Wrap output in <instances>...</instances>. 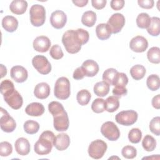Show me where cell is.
<instances>
[{"instance_id": "obj_1", "label": "cell", "mask_w": 160, "mask_h": 160, "mask_svg": "<svg viewBox=\"0 0 160 160\" xmlns=\"http://www.w3.org/2000/svg\"><path fill=\"white\" fill-rule=\"evenodd\" d=\"M54 134L51 131H45L41 133L38 141L34 144V151L39 155L48 154L54 146Z\"/></svg>"}, {"instance_id": "obj_2", "label": "cell", "mask_w": 160, "mask_h": 160, "mask_svg": "<svg viewBox=\"0 0 160 160\" xmlns=\"http://www.w3.org/2000/svg\"><path fill=\"white\" fill-rule=\"evenodd\" d=\"M62 42L67 51L70 54L78 52L82 45V41L76 30H68L66 31L62 37Z\"/></svg>"}, {"instance_id": "obj_3", "label": "cell", "mask_w": 160, "mask_h": 160, "mask_svg": "<svg viewBox=\"0 0 160 160\" xmlns=\"http://www.w3.org/2000/svg\"><path fill=\"white\" fill-rule=\"evenodd\" d=\"M54 96L59 99H68L71 94L70 82L66 77H60L55 82L54 89Z\"/></svg>"}, {"instance_id": "obj_4", "label": "cell", "mask_w": 160, "mask_h": 160, "mask_svg": "<svg viewBox=\"0 0 160 160\" xmlns=\"http://www.w3.org/2000/svg\"><path fill=\"white\" fill-rule=\"evenodd\" d=\"M29 15L31 23L34 26L39 27L44 24L46 19V10L42 5H32L29 10Z\"/></svg>"}, {"instance_id": "obj_5", "label": "cell", "mask_w": 160, "mask_h": 160, "mask_svg": "<svg viewBox=\"0 0 160 160\" xmlns=\"http://www.w3.org/2000/svg\"><path fill=\"white\" fill-rule=\"evenodd\" d=\"M107 144L101 139L92 141L88 147V154L90 157L95 159H101L107 150Z\"/></svg>"}, {"instance_id": "obj_6", "label": "cell", "mask_w": 160, "mask_h": 160, "mask_svg": "<svg viewBox=\"0 0 160 160\" xmlns=\"http://www.w3.org/2000/svg\"><path fill=\"white\" fill-rule=\"evenodd\" d=\"M138 114L134 110H126L119 112L116 115V121L123 126H131L134 124L138 119Z\"/></svg>"}, {"instance_id": "obj_7", "label": "cell", "mask_w": 160, "mask_h": 160, "mask_svg": "<svg viewBox=\"0 0 160 160\" xmlns=\"http://www.w3.org/2000/svg\"><path fill=\"white\" fill-rule=\"evenodd\" d=\"M101 134L108 140L114 141L120 137V131L118 126L112 121H107L101 128Z\"/></svg>"}, {"instance_id": "obj_8", "label": "cell", "mask_w": 160, "mask_h": 160, "mask_svg": "<svg viewBox=\"0 0 160 160\" xmlns=\"http://www.w3.org/2000/svg\"><path fill=\"white\" fill-rule=\"evenodd\" d=\"M33 67L41 74H48L51 71V65L44 56L36 55L32 59Z\"/></svg>"}, {"instance_id": "obj_9", "label": "cell", "mask_w": 160, "mask_h": 160, "mask_svg": "<svg viewBox=\"0 0 160 160\" xmlns=\"http://www.w3.org/2000/svg\"><path fill=\"white\" fill-rule=\"evenodd\" d=\"M1 129L6 132H11L14 131L16 127V123L14 119L9 114L7 111L1 108Z\"/></svg>"}, {"instance_id": "obj_10", "label": "cell", "mask_w": 160, "mask_h": 160, "mask_svg": "<svg viewBox=\"0 0 160 160\" xmlns=\"http://www.w3.org/2000/svg\"><path fill=\"white\" fill-rule=\"evenodd\" d=\"M4 101L13 109H19L21 108L23 99L21 95L15 89L2 95Z\"/></svg>"}, {"instance_id": "obj_11", "label": "cell", "mask_w": 160, "mask_h": 160, "mask_svg": "<svg viewBox=\"0 0 160 160\" xmlns=\"http://www.w3.org/2000/svg\"><path fill=\"white\" fill-rule=\"evenodd\" d=\"M107 24L112 34L118 33L125 24V18L121 13L113 14L109 19Z\"/></svg>"}, {"instance_id": "obj_12", "label": "cell", "mask_w": 160, "mask_h": 160, "mask_svg": "<svg viewBox=\"0 0 160 160\" xmlns=\"http://www.w3.org/2000/svg\"><path fill=\"white\" fill-rule=\"evenodd\" d=\"M53 118L54 128L57 131H64L68 129L69 121L66 111L53 116Z\"/></svg>"}, {"instance_id": "obj_13", "label": "cell", "mask_w": 160, "mask_h": 160, "mask_svg": "<svg viewBox=\"0 0 160 160\" xmlns=\"http://www.w3.org/2000/svg\"><path fill=\"white\" fill-rule=\"evenodd\" d=\"M67 22L66 14L61 10H56L52 12L50 17V22L56 29L62 28Z\"/></svg>"}, {"instance_id": "obj_14", "label": "cell", "mask_w": 160, "mask_h": 160, "mask_svg": "<svg viewBox=\"0 0 160 160\" xmlns=\"http://www.w3.org/2000/svg\"><path fill=\"white\" fill-rule=\"evenodd\" d=\"M148 47V42L147 39L141 36L134 37L129 42L130 49L136 52H144Z\"/></svg>"}, {"instance_id": "obj_15", "label": "cell", "mask_w": 160, "mask_h": 160, "mask_svg": "<svg viewBox=\"0 0 160 160\" xmlns=\"http://www.w3.org/2000/svg\"><path fill=\"white\" fill-rule=\"evenodd\" d=\"M81 68L85 76L93 77L99 72L98 64L92 59H88L83 62Z\"/></svg>"}, {"instance_id": "obj_16", "label": "cell", "mask_w": 160, "mask_h": 160, "mask_svg": "<svg viewBox=\"0 0 160 160\" xmlns=\"http://www.w3.org/2000/svg\"><path fill=\"white\" fill-rule=\"evenodd\" d=\"M10 75L16 82L21 83L24 82L28 77V73L26 68L21 66H14L11 69Z\"/></svg>"}, {"instance_id": "obj_17", "label": "cell", "mask_w": 160, "mask_h": 160, "mask_svg": "<svg viewBox=\"0 0 160 160\" xmlns=\"http://www.w3.org/2000/svg\"><path fill=\"white\" fill-rule=\"evenodd\" d=\"M32 45L35 51L40 52H45L49 50L51 46V41L48 37L40 36L34 39Z\"/></svg>"}, {"instance_id": "obj_18", "label": "cell", "mask_w": 160, "mask_h": 160, "mask_svg": "<svg viewBox=\"0 0 160 160\" xmlns=\"http://www.w3.org/2000/svg\"><path fill=\"white\" fill-rule=\"evenodd\" d=\"M70 144V138L66 133L58 134L54 140V146L59 151L66 149Z\"/></svg>"}, {"instance_id": "obj_19", "label": "cell", "mask_w": 160, "mask_h": 160, "mask_svg": "<svg viewBox=\"0 0 160 160\" xmlns=\"http://www.w3.org/2000/svg\"><path fill=\"white\" fill-rule=\"evenodd\" d=\"M15 149L17 153L21 156L28 155L30 152V144L24 138H19L15 142Z\"/></svg>"}, {"instance_id": "obj_20", "label": "cell", "mask_w": 160, "mask_h": 160, "mask_svg": "<svg viewBox=\"0 0 160 160\" xmlns=\"http://www.w3.org/2000/svg\"><path fill=\"white\" fill-rule=\"evenodd\" d=\"M34 96L40 99L47 98L50 94V87L46 82H40L38 84L34 90Z\"/></svg>"}, {"instance_id": "obj_21", "label": "cell", "mask_w": 160, "mask_h": 160, "mask_svg": "<svg viewBox=\"0 0 160 160\" xmlns=\"http://www.w3.org/2000/svg\"><path fill=\"white\" fill-rule=\"evenodd\" d=\"M26 113L31 116H40L44 112V106L40 102H32L28 104L25 109Z\"/></svg>"}, {"instance_id": "obj_22", "label": "cell", "mask_w": 160, "mask_h": 160, "mask_svg": "<svg viewBox=\"0 0 160 160\" xmlns=\"http://www.w3.org/2000/svg\"><path fill=\"white\" fill-rule=\"evenodd\" d=\"M28 8V2L24 0H14L9 5L11 11L18 15L24 14Z\"/></svg>"}, {"instance_id": "obj_23", "label": "cell", "mask_w": 160, "mask_h": 160, "mask_svg": "<svg viewBox=\"0 0 160 160\" xmlns=\"http://www.w3.org/2000/svg\"><path fill=\"white\" fill-rule=\"evenodd\" d=\"M2 26L6 31L12 32L17 29L18 21L14 16H6L4 17L2 20Z\"/></svg>"}, {"instance_id": "obj_24", "label": "cell", "mask_w": 160, "mask_h": 160, "mask_svg": "<svg viewBox=\"0 0 160 160\" xmlns=\"http://www.w3.org/2000/svg\"><path fill=\"white\" fill-rule=\"evenodd\" d=\"M97 37L100 40H106L109 39L112 34L109 26L105 23L99 24L96 28Z\"/></svg>"}, {"instance_id": "obj_25", "label": "cell", "mask_w": 160, "mask_h": 160, "mask_svg": "<svg viewBox=\"0 0 160 160\" xmlns=\"http://www.w3.org/2000/svg\"><path fill=\"white\" fill-rule=\"evenodd\" d=\"M110 85L104 81L98 82L94 86V94L99 97H104L106 96L109 92Z\"/></svg>"}, {"instance_id": "obj_26", "label": "cell", "mask_w": 160, "mask_h": 160, "mask_svg": "<svg viewBox=\"0 0 160 160\" xmlns=\"http://www.w3.org/2000/svg\"><path fill=\"white\" fill-rule=\"evenodd\" d=\"M119 107V101L118 98L115 96H109L105 100V111L109 112L116 111Z\"/></svg>"}, {"instance_id": "obj_27", "label": "cell", "mask_w": 160, "mask_h": 160, "mask_svg": "<svg viewBox=\"0 0 160 160\" xmlns=\"http://www.w3.org/2000/svg\"><path fill=\"white\" fill-rule=\"evenodd\" d=\"M148 32L152 36H158L160 33V19L158 17H152L151 23L147 28Z\"/></svg>"}, {"instance_id": "obj_28", "label": "cell", "mask_w": 160, "mask_h": 160, "mask_svg": "<svg viewBox=\"0 0 160 160\" xmlns=\"http://www.w3.org/2000/svg\"><path fill=\"white\" fill-rule=\"evenodd\" d=\"M96 21V14L92 11H88L83 13L81 18L82 23L88 27H92Z\"/></svg>"}, {"instance_id": "obj_29", "label": "cell", "mask_w": 160, "mask_h": 160, "mask_svg": "<svg viewBox=\"0 0 160 160\" xmlns=\"http://www.w3.org/2000/svg\"><path fill=\"white\" fill-rule=\"evenodd\" d=\"M146 72V68L140 64L133 66L130 69V74L132 78L135 80H140L142 79Z\"/></svg>"}, {"instance_id": "obj_30", "label": "cell", "mask_w": 160, "mask_h": 160, "mask_svg": "<svg viewBox=\"0 0 160 160\" xmlns=\"http://www.w3.org/2000/svg\"><path fill=\"white\" fill-rule=\"evenodd\" d=\"M142 146L146 151H152L156 148V141L152 136L147 134L142 141Z\"/></svg>"}, {"instance_id": "obj_31", "label": "cell", "mask_w": 160, "mask_h": 160, "mask_svg": "<svg viewBox=\"0 0 160 160\" xmlns=\"http://www.w3.org/2000/svg\"><path fill=\"white\" fill-rule=\"evenodd\" d=\"M151 18L147 13H140L136 18L138 27L141 29H147L151 23Z\"/></svg>"}, {"instance_id": "obj_32", "label": "cell", "mask_w": 160, "mask_h": 160, "mask_svg": "<svg viewBox=\"0 0 160 160\" xmlns=\"http://www.w3.org/2000/svg\"><path fill=\"white\" fill-rule=\"evenodd\" d=\"M147 58L149 62L159 64L160 62V49L158 47H152L147 52Z\"/></svg>"}, {"instance_id": "obj_33", "label": "cell", "mask_w": 160, "mask_h": 160, "mask_svg": "<svg viewBox=\"0 0 160 160\" xmlns=\"http://www.w3.org/2000/svg\"><path fill=\"white\" fill-rule=\"evenodd\" d=\"M146 84L151 91H157L160 86L159 77L157 74H151L149 76L146 80Z\"/></svg>"}, {"instance_id": "obj_34", "label": "cell", "mask_w": 160, "mask_h": 160, "mask_svg": "<svg viewBox=\"0 0 160 160\" xmlns=\"http://www.w3.org/2000/svg\"><path fill=\"white\" fill-rule=\"evenodd\" d=\"M91 98V93L86 89L80 90L76 96V99L78 102L81 106L87 105Z\"/></svg>"}, {"instance_id": "obj_35", "label": "cell", "mask_w": 160, "mask_h": 160, "mask_svg": "<svg viewBox=\"0 0 160 160\" xmlns=\"http://www.w3.org/2000/svg\"><path fill=\"white\" fill-rule=\"evenodd\" d=\"M24 131L29 134H34L38 132L39 129V124L38 122L32 120L26 121L24 123Z\"/></svg>"}, {"instance_id": "obj_36", "label": "cell", "mask_w": 160, "mask_h": 160, "mask_svg": "<svg viewBox=\"0 0 160 160\" xmlns=\"http://www.w3.org/2000/svg\"><path fill=\"white\" fill-rule=\"evenodd\" d=\"M128 83V78L125 73L119 72L116 74L112 82V85L114 87L116 86H121V87H126V86Z\"/></svg>"}, {"instance_id": "obj_37", "label": "cell", "mask_w": 160, "mask_h": 160, "mask_svg": "<svg viewBox=\"0 0 160 160\" xmlns=\"http://www.w3.org/2000/svg\"><path fill=\"white\" fill-rule=\"evenodd\" d=\"M48 110L52 116L60 114L65 111L62 104L58 101L51 102L48 105Z\"/></svg>"}, {"instance_id": "obj_38", "label": "cell", "mask_w": 160, "mask_h": 160, "mask_svg": "<svg viewBox=\"0 0 160 160\" xmlns=\"http://www.w3.org/2000/svg\"><path fill=\"white\" fill-rule=\"evenodd\" d=\"M91 109L96 113L104 112L105 111V100L102 98L95 99L91 104Z\"/></svg>"}, {"instance_id": "obj_39", "label": "cell", "mask_w": 160, "mask_h": 160, "mask_svg": "<svg viewBox=\"0 0 160 160\" xmlns=\"http://www.w3.org/2000/svg\"><path fill=\"white\" fill-rule=\"evenodd\" d=\"M142 138V132L138 128L131 129L128 133V139L132 143L136 144L140 142Z\"/></svg>"}, {"instance_id": "obj_40", "label": "cell", "mask_w": 160, "mask_h": 160, "mask_svg": "<svg viewBox=\"0 0 160 160\" xmlns=\"http://www.w3.org/2000/svg\"><path fill=\"white\" fill-rule=\"evenodd\" d=\"M118 73V71L114 68H109L105 70L102 74L103 81L108 82L109 85H112V82Z\"/></svg>"}, {"instance_id": "obj_41", "label": "cell", "mask_w": 160, "mask_h": 160, "mask_svg": "<svg viewBox=\"0 0 160 160\" xmlns=\"http://www.w3.org/2000/svg\"><path fill=\"white\" fill-rule=\"evenodd\" d=\"M121 154L126 159H133L137 155V150L132 146H125L122 149Z\"/></svg>"}, {"instance_id": "obj_42", "label": "cell", "mask_w": 160, "mask_h": 160, "mask_svg": "<svg viewBox=\"0 0 160 160\" xmlns=\"http://www.w3.org/2000/svg\"><path fill=\"white\" fill-rule=\"evenodd\" d=\"M149 129L155 135H160V118H153L149 122Z\"/></svg>"}, {"instance_id": "obj_43", "label": "cell", "mask_w": 160, "mask_h": 160, "mask_svg": "<svg viewBox=\"0 0 160 160\" xmlns=\"http://www.w3.org/2000/svg\"><path fill=\"white\" fill-rule=\"evenodd\" d=\"M12 152V145L7 142L3 141L0 143V155L2 157H6L10 155Z\"/></svg>"}, {"instance_id": "obj_44", "label": "cell", "mask_w": 160, "mask_h": 160, "mask_svg": "<svg viewBox=\"0 0 160 160\" xmlns=\"http://www.w3.org/2000/svg\"><path fill=\"white\" fill-rule=\"evenodd\" d=\"M14 89V84L12 81L9 79H5L1 82L0 91L2 95L9 92L10 91Z\"/></svg>"}, {"instance_id": "obj_45", "label": "cell", "mask_w": 160, "mask_h": 160, "mask_svg": "<svg viewBox=\"0 0 160 160\" xmlns=\"http://www.w3.org/2000/svg\"><path fill=\"white\" fill-rule=\"evenodd\" d=\"M49 54L54 59H60L64 56L62 49L58 44H55L51 47Z\"/></svg>"}, {"instance_id": "obj_46", "label": "cell", "mask_w": 160, "mask_h": 160, "mask_svg": "<svg viewBox=\"0 0 160 160\" xmlns=\"http://www.w3.org/2000/svg\"><path fill=\"white\" fill-rule=\"evenodd\" d=\"M76 31L79 36V38L81 39L82 45L85 44L86 43H87L89 41V32L81 28H78L76 29Z\"/></svg>"}, {"instance_id": "obj_47", "label": "cell", "mask_w": 160, "mask_h": 160, "mask_svg": "<svg viewBox=\"0 0 160 160\" xmlns=\"http://www.w3.org/2000/svg\"><path fill=\"white\" fill-rule=\"evenodd\" d=\"M128 93V89L126 87L116 86L112 89V94L117 98H121L122 96H126Z\"/></svg>"}, {"instance_id": "obj_48", "label": "cell", "mask_w": 160, "mask_h": 160, "mask_svg": "<svg viewBox=\"0 0 160 160\" xmlns=\"http://www.w3.org/2000/svg\"><path fill=\"white\" fill-rule=\"evenodd\" d=\"M125 2L124 0H112L110 2L111 7L115 11L121 9L124 6Z\"/></svg>"}, {"instance_id": "obj_49", "label": "cell", "mask_w": 160, "mask_h": 160, "mask_svg": "<svg viewBox=\"0 0 160 160\" xmlns=\"http://www.w3.org/2000/svg\"><path fill=\"white\" fill-rule=\"evenodd\" d=\"M138 3L141 8L149 9L153 8L154 2L153 0H138Z\"/></svg>"}, {"instance_id": "obj_50", "label": "cell", "mask_w": 160, "mask_h": 160, "mask_svg": "<svg viewBox=\"0 0 160 160\" xmlns=\"http://www.w3.org/2000/svg\"><path fill=\"white\" fill-rule=\"evenodd\" d=\"M106 0H92V6L96 9H101L104 8L106 4Z\"/></svg>"}, {"instance_id": "obj_51", "label": "cell", "mask_w": 160, "mask_h": 160, "mask_svg": "<svg viewBox=\"0 0 160 160\" xmlns=\"http://www.w3.org/2000/svg\"><path fill=\"white\" fill-rule=\"evenodd\" d=\"M84 74L81 68V67H79L78 68H76L75 69V71H74L73 72V74H72V77L74 79L76 80H80V79H82L84 78Z\"/></svg>"}, {"instance_id": "obj_52", "label": "cell", "mask_w": 160, "mask_h": 160, "mask_svg": "<svg viewBox=\"0 0 160 160\" xmlns=\"http://www.w3.org/2000/svg\"><path fill=\"white\" fill-rule=\"evenodd\" d=\"M160 95L157 94L156 96H154L152 99V106L155 109H159L160 108Z\"/></svg>"}, {"instance_id": "obj_53", "label": "cell", "mask_w": 160, "mask_h": 160, "mask_svg": "<svg viewBox=\"0 0 160 160\" xmlns=\"http://www.w3.org/2000/svg\"><path fill=\"white\" fill-rule=\"evenodd\" d=\"M72 2L78 7H84L88 3V0H73Z\"/></svg>"}, {"instance_id": "obj_54", "label": "cell", "mask_w": 160, "mask_h": 160, "mask_svg": "<svg viewBox=\"0 0 160 160\" xmlns=\"http://www.w3.org/2000/svg\"><path fill=\"white\" fill-rule=\"evenodd\" d=\"M7 74V69L3 65L1 64V78H3L4 76H6Z\"/></svg>"}]
</instances>
